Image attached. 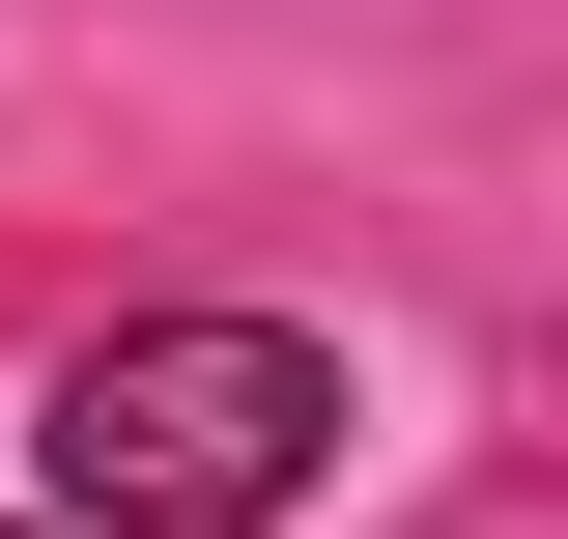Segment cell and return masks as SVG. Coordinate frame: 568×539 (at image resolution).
Instances as JSON below:
<instances>
[{
    "mask_svg": "<svg viewBox=\"0 0 568 539\" xmlns=\"http://www.w3.org/2000/svg\"><path fill=\"white\" fill-rule=\"evenodd\" d=\"M29 482L85 539H284L342 482V340H284V313H114L29 398Z\"/></svg>",
    "mask_w": 568,
    "mask_h": 539,
    "instance_id": "obj_1",
    "label": "cell"
},
{
    "mask_svg": "<svg viewBox=\"0 0 568 539\" xmlns=\"http://www.w3.org/2000/svg\"><path fill=\"white\" fill-rule=\"evenodd\" d=\"M29 539H85V511H29Z\"/></svg>",
    "mask_w": 568,
    "mask_h": 539,
    "instance_id": "obj_2",
    "label": "cell"
}]
</instances>
